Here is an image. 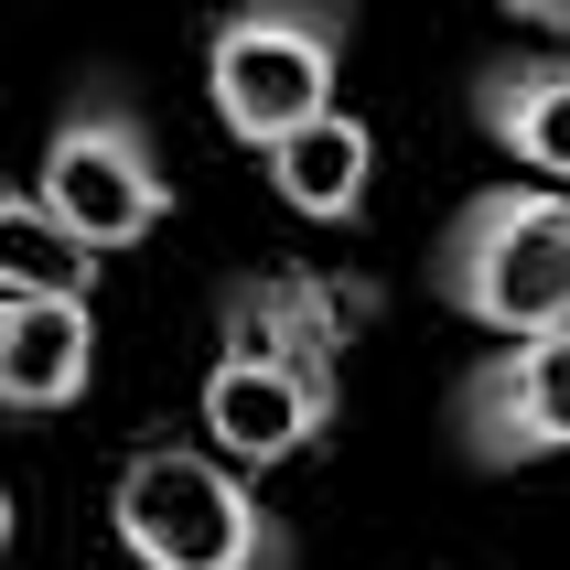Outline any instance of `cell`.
<instances>
[{
    "mask_svg": "<svg viewBox=\"0 0 570 570\" xmlns=\"http://www.w3.org/2000/svg\"><path fill=\"white\" fill-rule=\"evenodd\" d=\"M355 43V0H237L205 43V97H216L226 140H291L334 108V76H345Z\"/></svg>",
    "mask_w": 570,
    "mask_h": 570,
    "instance_id": "3957f363",
    "label": "cell"
},
{
    "mask_svg": "<svg viewBox=\"0 0 570 570\" xmlns=\"http://www.w3.org/2000/svg\"><path fill=\"white\" fill-rule=\"evenodd\" d=\"M108 517L140 570H291V528L248 495L226 452H184V442L129 452Z\"/></svg>",
    "mask_w": 570,
    "mask_h": 570,
    "instance_id": "7a4b0ae2",
    "label": "cell"
},
{
    "mask_svg": "<svg viewBox=\"0 0 570 570\" xmlns=\"http://www.w3.org/2000/svg\"><path fill=\"white\" fill-rule=\"evenodd\" d=\"M97 248L43 205V194H0V291H55V302H87Z\"/></svg>",
    "mask_w": 570,
    "mask_h": 570,
    "instance_id": "8fae6325",
    "label": "cell"
},
{
    "mask_svg": "<svg viewBox=\"0 0 570 570\" xmlns=\"http://www.w3.org/2000/svg\"><path fill=\"white\" fill-rule=\"evenodd\" d=\"M452 431L484 474L517 463H560L570 452V334H517L452 387Z\"/></svg>",
    "mask_w": 570,
    "mask_h": 570,
    "instance_id": "8992f818",
    "label": "cell"
},
{
    "mask_svg": "<svg viewBox=\"0 0 570 570\" xmlns=\"http://www.w3.org/2000/svg\"><path fill=\"white\" fill-rule=\"evenodd\" d=\"M474 119H484L495 151H517L528 173L570 184V43L484 65V76H474Z\"/></svg>",
    "mask_w": 570,
    "mask_h": 570,
    "instance_id": "9c48e42d",
    "label": "cell"
},
{
    "mask_svg": "<svg viewBox=\"0 0 570 570\" xmlns=\"http://www.w3.org/2000/svg\"><path fill=\"white\" fill-rule=\"evenodd\" d=\"M366 313H377L366 281H334V269H258V281H226L216 355H248V366H281V377H313L323 399H345V345H355Z\"/></svg>",
    "mask_w": 570,
    "mask_h": 570,
    "instance_id": "5b68a950",
    "label": "cell"
},
{
    "mask_svg": "<svg viewBox=\"0 0 570 570\" xmlns=\"http://www.w3.org/2000/svg\"><path fill=\"white\" fill-rule=\"evenodd\" d=\"M334 420L313 377H281V366H248V355H216L205 366V431H216L226 463H291V452H313V431Z\"/></svg>",
    "mask_w": 570,
    "mask_h": 570,
    "instance_id": "52a82bcc",
    "label": "cell"
},
{
    "mask_svg": "<svg viewBox=\"0 0 570 570\" xmlns=\"http://www.w3.org/2000/svg\"><path fill=\"white\" fill-rule=\"evenodd\" d=\"M517 22H539V32H570V0H507Z\"/></svg>",
    "mask_w": 570,
    "mask_h": 570,
    "instance_id": "7c38bea8",
    "label": "cell"
},
{
    "mask_svg": "<svg viewBox=\"0 0 570 570\" xmlns=\"http://www.w3.org/2000/svg\"><path fill=\"white\" fill-rule=\"evenodd\" d=\"M269 184H281L291 216H313V226H345L366 216V184H377V129L345 119V108H323L313 129H291V140H269Z\"/></svg>",
    "mask_w": 570,
    "mask_h": 570,
    "instance_id": "30bf717a",
    "label": "cell"
},
{
    "mask_svg": "<svg viewBox=\"0 0 570 570\" xmlns=\"http://www.w3.org/2000/svg\"><path fill=\"white\" fill-rule=\"evenodd\" d=\"M431 291L484 334H570V184H495L442 226Z\"/></svg>",
    "mask_w": 570,
    "mask_h": 570,
    "instance_id": "6da1fadb",
    "label": "cell"
},
{
    "mask_svg": "<svg viewBox=\"0 0 570 570\" xmlns=\"http://www.w3.org/2000/svg\"><path fill=\"white\" fill-rule=\"evenodd\" d=\"M97 377V313L55 291H0V399L11 410H76Z\"/></svg>",
    "mask_w": 570,
    "mask_h": 570,
    "instance_id": "ba28073f",
    "label": "cell"
},
{
    "mask_svg": "<svg viewBox=\"0 0 570 570\" xmlns=\"http://www.w3.org/2000/svg\"><path fill=\"white\" fill-rule=\"evenodd\" d=\"M32 194H43L97 258L140 248V237L173 216V173H161V151H151V129H140L129 97H76V108L55 119V140H43Z\"/></svg>",
    "mask_w": 570,
    "mask_h": 570,
    "instance_id": "277c9868",
    "label": "cell"
}]
</instances>
